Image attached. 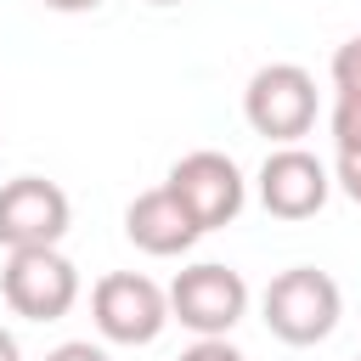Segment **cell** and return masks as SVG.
<instances>
[{"label": "cell", "mask_w": 361, "mask_h": 361, "mask_svg": "<svg viewBox=\"0 0 361 361\" xmlns=\"http://www.w3.org/2000/svg\"><path fill=\"white\" fill-rule=\"evenodd\" d=\"M338 192L361 203V34L333 51V169Z\"/></svg>", "instance_id": "ba28073f"}, {"label": "cell", "mask_w": 361, "mask_h": 361, "mask_svg": "<svg viewBox=\"0 0 361 361\" xmlns=\"http://www.w3.org/2000/svg\"><path fill=\"white\" fill-rule=\"evenodd\" d=\"M243 118L276 147H293L316 124V79L299 62H265L243 90Z\"/></svg>", "instance_id": "7a4b0ae2"}, {"label": "cell", "mask_w": 361, "mask_h": 361, "mask_svg": "<svg viewBox=\"0 0 361 361\" xmlns=\"http://www.w3.org/2000/svg\"><path fill=\"white\" fill-rule=\"evenodd\" d=\"M90 316L107 344H152L169 327V293L141 271H107L90 288Z\"/></svg>", "instance_id": "5b68a950"}, {"label": "cell", "mask_w": 361, "mask_h": 361, "mask_svg": "<svg viewBox=\"0 0 361 361\" xmlns=\"http://www.w3.org/2000/svg\"><path fill=\"white\" fill-rule=\"evenodd\" d=\"M39 6H51V11H96L102 0H39Z\"/></svg>", "instance_id": "4fadbf2b"}, {"label": "cell", "mask_w": 361, "mask_h": 361, "mask_svg": "<svg viewBox=\"0 0 361 361\" xmlns=\"http://www.w3.org/2000/svg\"><path fill=\"white\" fill-rule=\"evenodd\" d=\"M243 310H248V282L220 259L186 265L169 282V322L192 327L197 338H226L243 322Z\"/></svg>", "instance_id": "277c9868"}, {"label": "cell", "mask_w": 361, "mask_h": 361, "mask_svg": "<svg viewBox=\"0 0 361 361\" xmlns=\"http://www.w3.org/2000/svg\"><path fill=\"white\" fill-rule=\"evenodd\" d=\"M259 310H265V327H271L282 344L305 350V344H322V338L338 327L344 293H338V282H333L327 271H316V265H288V271L271 276Z\"/></svg>", "instance_id": "6da1fadb"}, {"label": "cell", "mask_w": 361, "mask_h": 361, "mask_svg": "<svg viewBox=\"0 0 361 361\" xmlns=\"http://www.w3.org/2000/svg\"><path fill=\"white\" fill-rule=\"evenodd\" d=\"M0 299L28 322H56L79 299V271L62 248H11L0 271Z\"/></svg>", "instance_id": "3957f363"}, {"label": "cell", "mask_w": 361, "mask_h": 361, "mask_svg": "<svg viewBox=\"0 0 361 361\" xmlns=\"http://www.w3.org/2000/svg\"><path fill=\"white\" fill-rule=\"evenodd\" d=\"M68 192L45 175H17L0 186V243L6 248H56L68 237Z\"/></svg>", "instance_id": "52a82bcc"}, {"label": "cell", "mask_w": 361, "mask_h": 361, "mask_svg": "<svg viewBox=\"0 0 361 361\" xmlns=\"http://www.w3.org/2000/svg\"><path fill=\"white\" fill-rule=\"evenodd\" d=\"M0 361H23V350H17V338L0 327Z\"/></svg>", "instance_id": "5bb4252c"}, {"label": "cell", "mask_w": 361, "mask_h": 361, "mask_svg": "<svg viewBox=\"0 0 361 361\" xmlns=\"http://www.w3.org/2000/svg\"><path fill=\"white\" fill-rule=\"evenodd\" d=\"M147 6H180V0H147Z\"/></svg>", "instance_id": "9a60e30c"}, {"label": "cell", "mask_w": 361, "mask_h": 361, "mask_svg": "<svg viewBox=\"0 0 361 361\" xmlns=\"http://www.w3.org/2000/svg\"><path fill=\"white\" fill-rule=\"evenodd\" d=\"M164 186L175 192V203L192 214V226H197V231H220V226H231V220L243 214V197H248L243 169H237L226 152H214V147L186 152V158L169 169V180H164Z\"/></svg>", "instance_id": "8992f818"}, {"label": "cell", "mask_w": 361, "mask_h": 361, "mask_svg": "<svg viewBox=\"0 0 361 361\" xmlns=\"http://www.w3.org/2000/svg\"><path fill=\"white\" fill-rule=\"evenodd\" d=\"M45 361H107V350L90 344V338H68V344H56Z\"/></svg>", "instance_id": "7c38bea8"}, {"label": "cell", "mask_w": 361, "mask_h": 361, "mask_svg": "<svg viewBox=\"0 0 361 361\" xmlns=\"http://www.w3.org/2000/svg\"><path fill=\"white\" fill-rule=\"evenodd\" d=\"M180 361H243V350H231L226 338H197Z\"/></svg>", "instance_id": "8fae6325"}, {"label": "cell", "mask_w": 361, "mask_h": 361, "mask_svg": "<svg viewBox=\"0 0 361 361\" xmlns=\"http://www.w3.org/2000/svg\"><path fill=\"white\" fill-rule=\"evenodd\" d=\"M327 192H333V175H327V164L316 152H305V147L265 152V164H259V203H265V214L310 220V214H322Z\"/></svg>", "instance_id": "9c48e42d"}, {"label": "cell", "mask_w": 361, "mask_h": 361, "mask_svg": "<svg viewBox=\"0 0 361 361\" xmlns=\"http://www.w3.org/2000/svg\"><path fill=\"white\" fill-rule=\"evenodd\" d=\"M355 361H361V355H355Z\"/></svg>", "instance_id": "2e32d148"}, {"label": "cell", "mask_w": 361, "mask_h": 361, "mask_svg": "<svg viewBox=\"0 0 361 361\" xmlns=\"http://www.w3.org/2000/svg\"><path fill=\"white\" fill-rule=\"evenodd\" d=\"M124 237H130L141 254H152V259H175V254H186L203 231H197L192 214L175 203L169 186H152V192H141V197L124 209Z\"/></svg>", "instance_id": "30bf717a"}]
</instances>
